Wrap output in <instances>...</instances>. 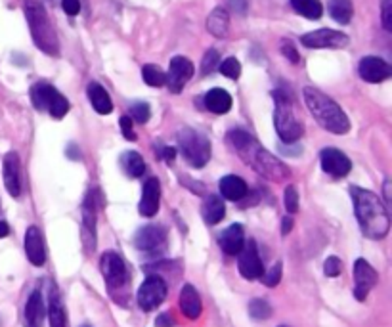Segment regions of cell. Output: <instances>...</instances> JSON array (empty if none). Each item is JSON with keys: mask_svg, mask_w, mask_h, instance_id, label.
I'll use <instances>...</instances> for the list:
<instances>
[{"mask_svg": "<svg viewBox=\"0 0 392 327\" xmlns=\"http://www.w3.org/2000/svg\"><path fill=\"white\" fill-rule=\"evenodd\" d=\"M230 148L241 157L243 163H247L253 171H257L263 178L272 180V182H283L289 178V168L283 165L282 161L268 154L260 144L253 138L245 130H230L226 136Z\"/></svg>", "mask_w": 392, "mask_h": 327, "instance_id": "1", "label": "cell"}, {"mask_svg": "<svg viewBox=\"0 0 392 327\" xmlns=\"http://www.w3.org/2000/svg\"><path fill=\"white\" fill-rule=\"evenodd\" d=\"M350 193L354 201L356 218H358L364 235L369 240H383L391 230V216H388L385 203L369 190L352 188Z\"/></svg>", "mask_w": 392, "mask_h": 327, "instance_id": "2", "label": "cell"}, {"mask_svg": "<svg viewBox=\"0 0 392 327\" xmlns=\"http://www.w3.org/2000/svg\"><path fill=\"white\" fill-rule=\"evenodd\" d=\"M304 102L308 109L312 113V117L318 121L325 130H329L333 134H346L350 130V121L346 113L339 107L337 102H333L329 96H325L322 90H316L312 87H307L302 90Z\"/></svg>", "mask_w": 392, "mask_h": 327, "instance_id": "3", "label": "cell"}, {"mask_svg": "<svg viewBox=\"0 0 392 327\" xmlns=\"http://www.w3.org/2000/svg\"><path fill=\"white\" fill-rule=\"evenodd\" d=\"M23 12L35 44L43 52H46L48 56H58L60 54L58 35H55L54 27L50 23L48 14H46L43 4L38 0H23Z\"/></svg>", "mask_w": 392, "mask_h": 327, "instance_id": "4", "label": "cell"}, {"mask_svg": "<svg viewBox=\"0 0 392 327\" xmlns=\"http://www.w3.org/2000/svg\"><path fill=\"white\" fill-rule=\"evenodd\" d=\"M272 98H274V124H276V132L280 134V138L285 144L300 140V136L304 134V127L295 113L291 98L282 90H274Z\"/></svg>", "mask_w": 392, "mask_h": 327, "instance_id": "5", "label": "cell"}, {"mask_svg": "<svg viewBox=\"0 0 392 327\" xmlns=\"http://www.w3.org/2000/svg\"><path fill=\"white\" fill-rule=\"evenodd\" d=\"M178 149L191 167H205L211 159V142L196 129H182L178 132Z\"/></svg>", "mask_w": 392, "mask_h": 327, "instance_id": "6", "label": "cell"}, {"mask_svg": "<svg viewBox=\"0 0 392 327\" xmlns=\"http://www.w3.org/2000/svg\"><path fill=\"white\" fill-rule=\"evenodd\" d=\"M100 270L104 274L105 284L110 285L111 289H119L123 287L127 282H129V272H127V264L125 260L119 257L117 253H107L102 254V260H100Z\"/></svg>", "mask_w": 392, "mask_h": 327, "instance_id": "7", "label": "cell"}, {"mask_svg": "<svg viewBox=\"0 0 392 327\" xmlns=\"http://www.w3.org/2000/svg\"><path fill=\"white\" fill-rule=\"evenodd\" d=\"M166 299V284L159 276H149L138 289V304L142 310H155Z\"/></svg>", "mask_w": 392, "mask_h": 327, "instance_id": "8", "label": "cell"}, {"mask_svg": "<svg viewBox=\"0 0 392 327\" xmlns=\"http://www.w3.org/2000/svg\"><path fill=\"white\" fill-rule=\"evenodd\" d=\"M98 192L92 190L85 198L83 205V241H85V249L88 253H92L96 247V215H98Z\"/></svg>", "mask_w": 392, "mask_h": 327, "instance_id": "9", "label": "cell"}, {"mask_svg": "<svg viewBox=\"0 0 392 327\" xmlns=\"http://www.w3.org/2000/svg\"><path fill=\"white\" fill-rule=\"evenodd\" d=\"M238 268L239 274L245 279H258L264 274V264L260 260V254H258L257 243L255 240L245 241L243 249L239 251L238 254Z\"/></svg>", "mask_w": 392, "mask_h": 327, "instance_id": "10", "label": "cell"}, {"mask_svg": "<svg viewBox=\"0 0 392 327\" xmlns=\"http://www.w3.org/2000/svg\"><path fill=\"white\" fill-rule=\"evenodd\" d=\"M166 75V87L172 94L182 92L186 87V82L194 77V63L184 56L172 58L171 68H169V73Z\"/></svg>", "mask_w": 392, "mask_h": 327, "instance_id": "11", "label": "cell"}, {"mask_svg": "<svg viewBox=\"0 0 392 327\" xmlns=\"http://www.w3.org/2000/svg\"><path fill=\"white\" fill-rule=\"evenodd\" d=\"M300 43L307 48H344L349 44V37L333 29H319V31L307 33L300 38Z\"/></svg>", "mask_w": 392, "mask_h": 327, "instance_id": "12", "label": "cell"}, {"mask_svg": "<svg viewBox=\"0 0 392 327\" xmlns=\"http://www.w3.org/2000/svg\"><path fill=\"white\" fill-rule=\"evenodd\" d=\"M354 296L358 301H366L368 293L377 284V272L368 260L358 259L354 264Z\"/></svg>", "mask_w": 392, "mask_h": 327, "instance_id": "13", "label": "cell"}, {"mask_svg": "<svg viewBox=\"0 0 392 327\" xmlns=\"http://www.w3.org/2000/svg\"><path fill=\"white\" fill-rule=\"evenodd\" d=\"M319 159H322V168L335 178H343L352 171V161L337 148H325Z\"/></svg>", "mask_w": 392, "mask_h": 327, "instance_id": "14", "label": "cell"}, {"mask_svg": "<svg viewBox=\"0 0 392 327\" xmlns=\"http://www.w3.org/2000/svg\"><path fill=\"white\" fill-rule=\"evenodd\" d=\"M358 73H360V77L366 80V82H374V85H377V82H383V80H386L391 77L392 69L383 58L368 56L364 58L360 62V65H358Z\"/></svg>", "mask_w": 392, "mask_h": 327, "instance_id": "15", "label": "cell"}, {"mask_svg": "<svg viewBox=\"0 0 392 327\" xmlns=\"http://www.w3.org/2000/svg\"><path fill=\"white\" fill-rule=\"evenodd\" d=\"M2 176H4V186H6L8 193L12 198H19L21 195V165H19V155L16 151H10L4 157Z\"/></svg>", "mask_w": 392, "mask_h": 327, "instance_id": "16", "label": "cell"}, {"mask_svg": "<svg viewBox=\"0 0 392 327\" xmlns=\"http://www.w3.org/2000/svg\"><path fill=\"white\" fill-rule=\"evenodd\" d=\"M159 201H161V184L159 180L149 178L144 184V190H142V199L140 205H138V209H140V215L149 218V216L157 215V210H159Z\"/></svg>", "mask_w": 392, "mask_h": 327, "instance_id": "17", "label": "cell"}, {"mask_svg": "<svg viewBox=\"0 0 392 327\" xmlns=\"http://www.w3.org/2000/svg\"><path fill=\"white\" fill-rule=\"evenodd\" d=\"M165 230L161 226H155V224H149V226H144L136 232L134 245L140 251H157L165 243Z\"/></svg>", "mask_w": 392, "mask_h": 327, "instance_id": "18", "label": "cell"}, {"mask_svg": "<svg viewBox=\"0 0 392 327\" xmlns=\"http://www.w3.org/2000/svg\"><path fill=\"white\" fill-rule=\"evenodd\" d=\"M25 253L33 266H43L46 262V249H44V240L41 230L37 226L25 232Z\"/></svg>", "mask_w": 392, "mask_h": 327, "instance_id": "19", "label": "cell"}, {"mask_svg": "<svg viewBox=\"0 0 392 327\" xmlns=\"http://www.w3.org/2000/svg\"><path fill=\"white\" fill-rule=\"evenodd\" d=\"M222 251L230 257H238L239 251L245 245V234H243V226L239 224H232L230 228H226L218 237Z\"/></svg>", "mask_w": 392, "mask_h": 327, "instance_id": "20", "label": "cell"}, {"mask_svg": "<svg viewBox=\"0 0 392 327\" xmlns=\"http://www.w3.org/2000/svg\"><path fill=\"white\" fill-rule=\"evenodd\" d=\"M180 309H182V314L188 320H197L201 316V296H199V293H197L194 285H184L182 287V293H180Z\"/></svg>", "mask_w": 392, "mask_h": 327, "instance_id": "21", "label": "cell"}, {"mask_svg": "<svg viewBox=\"0 0 392 327\" xmlns=\"http://www.w3.org/2000/svg\"><path fill=\"white\" fill-rule=\"evenodd\" d=\"M218 186H221L222 198L228 199V201H243L247 193H249L245 180L239 178L235 174H228V176L221 178Z\"/></svg>", "mask_w": 392, "mask_h": 327, "instance_id": "22", "label": "cell"}, {"mask_svg": "<svg viewBox=\"0 0 392 327\" xmlns=\"http://www.w3.org/2000/svg\"><path fill=\"white\" fill-rule=\"evenodd\" d=\"M25 327H43L44 320V299L41 291H33L23 312Z\"/></svg>", "mask_w": 392, "mask_h": 327, "instance_id": "23", "label": "cell"}, {"mask_svg": "<svg viewBox=\"0 0 392 327\" xmlns=\"http://www.w3.org/2000/svg\"><path fill=\"white\" fill-rule=\"evenodd\" d=\"M205 107L216 115H224L232 109V96L224 88H213L205 94Z\"/></svg>", "mask_w": 392, "mask_h": 327, "instance_id": "24", "label": "cell"}, {"mask_svg": "<svg viewBox=\"0 0 392 327\" xmlns=\"http://www.w3.org/2000/svg\"><path fill=\"white\" fill-rule=\"evenodd\" d=\"M201 215L208 226H215L226 216V205L218 195H208L201 205Z\"/></svg>", "mask_w": 392, "mask_h": 327, "instance_id": "25", "label": "cell"}, {"mask_svg": "<svg viewBox=\"0 0 392 327\" xmlns=\"http://www.w3.org/2000/svg\"><path fill=\"white\" fill-rule=\"evenodd\" d=\"M48 318H50V327H68L65 306H63L62 296H60V293H58L55 287H52V291H50Z\"/></svg>", "mask_w": 392, "mask_h": 327, "instance_id": "26", "label": "cell"}, {"mask_svg": "<svg viewBox=\"0 0 392 327\" xmlns=\"http://www.w3.org/2000/svg\"><path fill=\"white\" fill-rule=\"evenodd\" d=\"M88 98H90V104H92V107L100 115H110L113 112V104H111L110 94L98 82H90V87H88Z\"/></svg>", "mask_w": 392, "mask_h": 327, "instance_id": "27", "label": "cell"}, {"mask_svg": "<svg viewBox=\"0 0 392 327\" xmlns=\"http://www.w3.org/2000/svg\"><path fill=\"white\" fill-rule=\"evenodd\" d=\"M55 92L58 90L52 85H48V82H37V85H33L31 102L35 105V109H38V112H48V105Z\"/></svg>", "mask_w": 392, "mask_h": 327, "instance_id": "28", "label": "cell"}, {"mask_svg": "<svg viewBox=\"0 0 392 327\" xmlns=\"http://www.w3.org/2000/svg\"><path fill=\"white\" fill-rule=\"evenodd\" d=\"M207 29L215 37H226L228 29H230V18H228V12L224 8H215L211 12V16L207 18Z\"/></svg>", "mask_w": 392, "mask_h": 327, "instance_id": "29", "label": "cell"}, {"mask_svg": "<svg viewBox=\"0 0 392 327\" xmlns=\"http://www.w3.org/2000/svg\"><path fill=\"white\" fill-rule=\"evenodd\" d=\"M121 167H123L125 174L130 178H140L146 173V163H144L138 151H127V154L121 155Z\"/></svg>", "mask_w": 392, "mask_h": 327, "instance_id": "30", "label": "cell"}, {"mask_svg": "<svg viewBox=\"0 0 392 327\" xmlns=\"http://www.w3.org/2000/svg\"><path fill=\"white\" fill-rule=\"evenodd\" d=\"M329 16L337 23H350V19L354 16L352 0H329Z\"/></svg>", "mask_w": 392, "mask_h": 327, "instance_id": "31", "label": "cell"}, {"mask_svg": "<svg viewBox=\"0 0 392 327\" xmlns=\"http://www.w3.org/2000/svg\"><path fill=\"white\" fill-rule=\"evenodd\" d=\"M291 6L295 8V12L307 19H319L324 14L319 0H291Z\"/></svg>", "mask_w": 392, "mask_h": 327, "instance_id": "32", "label": "cell"}, {"mask_svg": "<svg viewBox=\"0 0 392 327\" xmlns=\"http://www.w3.org/2000/svg\"><path fill=\"white\" fill-rule=\"evenodd\" d=\"M142 77H144V82L149 85V87L154 88H161L165 87L166 82V75L163 73V69L154 65V63H147L142 68Z\"/></svg>", "mask_w": 392, "mask_h": 327, "instance_id": "33", "label": "cell"}, {"mask_svg": "<svg viewBox=\"0 0 392 327\" xmlns=\"http://www.w3.org/2000/svg\"><path fill=\"white\" fill-rule=\"evenodd\" d=\"M68 112H69L68 98H65L63 94L55 92L54 98H52V102H50L48 105V113L54 119H63L65 115H68Z\"/></svg>", "mask_w": 392, "mask_h": 327, "instance_id": "34", "label": "cell"}, {"mask_svg": "<svg viewBox=\"0 0 392 327\" xmlns=\"http://www.w3.org/2000/svg\"><path fill=\"white\" fill-rule=\"evenodd\" d=\"M218 71H221L224 77H228V79L235 80L239 79V75H241V65H239V62L235 58H228V60L218 63Z\"/></svg>", "mask_w": 392, "mask_h": 327, "instance_id": "35", "label": "cell"}, {"mask_svg": "<svg viewBox=\"0 0 392 327\" xmlns=\"http://www.w3.org/2000/svg\"><path fill=\"white\" fill-rule=\"evenodd\" d=\"M249 314L255 318V320H266L270 314H272V309H270V304L263 299H255L249 304Z\"/></svg>", "mask_w": 392, "mask_h": 327, "instance_id": "36", "label": "cell"}, {"mask_svg": "<svg viewBox=\"0 0 392 327\" xmlns=\"http://www.w3.org/2000/svg\"><path fill=\"white\" fill-rule=\"evenodd\" d=\"M283 205L289 210V215H295L299 210V193L295 186H287L285 192H283Z\"/></svg>", "mask_w": 392, "mask_h": 327, "instance_id": "37", "label": "cell"}, {"mask_svg": "<svg viewBox=\"0 0 392 327\" xmlns=\"http://www.w3.org/2000/svg\"><path fill=\"white\" fill-rule=\"evenodd\" d=\"M130 113H132V121H136V123H147L149 121V117H152V112H149V105L144 104V102H136V104H132V107H130Z\"/></svg>", "mask_w": 392, "mask_h": 327, "instance_id": "38", "label": "cell"}, {"mask_svg": "<svg viewBox=\"0 0 392 327\" xmlns=\"http://www.w3.org/2000/svg\"><path fill=\"white\" fill-rule=\"evenodd\" d=\"M260 279H263V284L266 285V287H276V285L280 284V279H282V262H276L268 272L264 270Z\"/></svg>", "mask_w": 392, "mask_h": 327, "instance_id": "39", "label": "cell"}, {"mask_svg": "<svg viewBox=\"0 0 392 327\" xmlns=\"http://www.w3.org/2000/svg\"><path fill=\"white\" fill-rule=\"evenodd\" d=\"M218 63H221V56H218V52H216V50H208L207 54L203 56L201 73L211 75L216 68H218Z\"/></svg>", "mask_w": 392, "mask_h": 327, "instance_id": "40", "label": "cell"}, {"mask_svg": "<svg viewBox=\"0 0 392 327\" xmlns=\"http://www.w3.org/2000/svg\"><path fill=\"white\" fill-rule=\"evenodd\" d=\"M324 272L327 278H337L339 274L343 272V262H341L337 257H329V259L325 260Z\"/></svg>", "mask_w": 392, "mask_h": 327, "instance_id": "41", "label": "cell"}, {"mask_svg": "<svg viewBox=\"0 0 392 327\" xmlns=\"http://www.w3.org/2000/svg\"><path fill=\"white\" fill-rule=\"evenodd\" d=\"M381 21L386 31H392V0H383L381 4Z\"/></svg>", "mask_w": 392, "mask_h": 327, "instance_id": "42", "label": "cell"}, {"mask_svg": "<svg viewBox=\"0 0 392 327\" xmlns=\"http://www.w3.org/2000/svg\"><path fill=\"white\" fill-rule=\"evenodd\" d=\"M282 54L287 58L291 63H299L300 62L299 52H297V48H295L291 41H282Z\"/></svg>", "mask_w": 392, "mask_h": 327, "instance_id": "43", "label": "cell"}, {"mask_svg": "<svg viewBox=\"0 0 392 327\" xmlns=\"http://www.w3.org/2000/svg\"><path fill=\"white\" fill-rule=\"evenodd\" d=\"M121 132H123L125 138H127V140H130V142H134L136 140V132H134V127H132V119H130L129 115L121 117Z\"/></svg>", "mask_w": 392, "mask_h": 327, "instance_id": "44", "label": "cell"}, {"mask_svg": "<svg viewBox=\"0 0 392 327\" xmlns=\"http://www.w3.org/2000/svg\"><path fill=\"white\" fill-rule=\"evenodd\" d=\"M62 8L68 16H77L80 12V2L79 0H62Z\"/></svg>", "mask_w": 392, "mask_h": 327, "instance_id": "45", "label": "cell"}, {"mask_svg": "<svg viewBox=\"0 0 392 327\" xmlns=\"http://www.w3.org/2000/svg\"><path fill=\"white\" fill-rule=\"evenodd\" d=\"M155 326L157 327H172L174 326V320L171 318V314H161L157 320H155Z\"/></svg>", "mask_w": 392, "mask_h": 327, "instance_id": "46", "label": "cell"}, {"mask_svg": "<svg viewBox=\"0 0 392 327\" xmlns=\"http://www.w3.org/2000/svg\"><path fill=\"white\" fill-rule=\"evenodd\" d=\"M291 228H293V216L289 215L283 218V223H282V234L283 235H287L289 232H291Z\"/></svg>", "mask_w": 392, "mask_h": 327, "instance_id": "47", "label": "cell"}, {"mask_svg": "<svg viewBox=\"0 0 392 327\" xmlns=\"http://www.w3.org/2000/svg\"><path fill=\"white\" fill-rule=\"evenodd\" d=\"M230 4H232V8H233V10H235V12L245 14L247 0H232V2H230Z\"/></svg>", "mask_w": 392, "mask_h": 327, "instance_id": "48", "label": "cell"}, {"mask_svg": "<svg viewBox=\"0 0 392 327\" xmlns=\"http://www.w3.org/2000/svg\"><path fill=\"white\" fill-rule=\"evenodd\" d=\"M176 154L178 151L174 148H163V151H161V157H165L166 161H174Z\"/></svg>", "mask_w": 392, "mask_h": 327, "instance_id": "49", "label": "cell"}, {"mask_svg": "<svg viewBox=\"0 0 392 327\" xmlns=\"http://www.w3.org/2000/svg\"><path fill=\"white\" fill-rule=\"evenodd\" d=\"M10 234V226L4 220H0V237H6Z\"/></svg>", "mask_w": 392, "mask_h": 327, "instance_id": "50", "label": "cell"}, {"mask_svg": "<svg viewBox=\"0 0 392 327\" xmlns=\"http://www.w3.org/2000/svg\"><path fill=\"white\" fill-rule=\"evenodd\" d=\"M385 199L386 201H391V182H388V180L385 182Z\"/></svg>", "mask_w": 392, "mask_h": 327, "instance_id": "51", "label": "cell"}, {"mask_svg": "<svg viewBox=\"0 0 392 327\" xmlns=\"http://www.w3.org/2000/svg\"><path fill=\"white\" fill-rule=\"evenodd\" d=\"M83 327H92V326H83Z\"/></svg>", "mask_w": 392, "mask_h": 327, "instance_id": "52", "label": "cell"}, {"mask_svg": "<svg viewBox=\"0 0 392 327\" xmlns=\"http://www.w3.org/2000/svg\"><path fill=\"white\" fill-rule=\"evenodd\" d=\"M282 327H285V326H282Z\"/></svg>", "mask_w": 392, "mask_h": 327, "instance_id": "53", "label": "cell"}]
</instances>
